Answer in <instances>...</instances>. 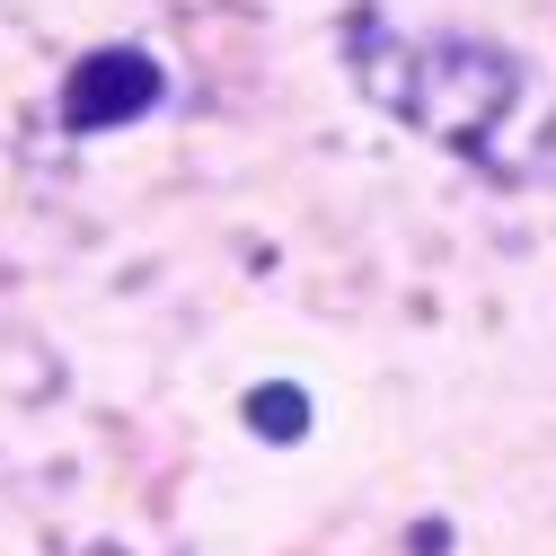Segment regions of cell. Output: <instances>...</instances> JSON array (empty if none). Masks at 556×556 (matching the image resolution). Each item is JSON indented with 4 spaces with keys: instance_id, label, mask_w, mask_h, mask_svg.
I'll return each instance as SVG.
<instances>
[{
    "instance_id": "6da1fadb",
    "label": "cell",
    "mask_w": 556,
    "mask_h": 556,
    "mask_svg": "<svg viewBox=\"0 0 556 556\" xmlns=\"http://www.w3.org/2000/svg\"><path fill=\"white\" fill-rule=\"evenodd\" d=\"M151 106H160V62L132 53V45L89 53L80 72L62 80V124H72V132H115V124L151 115Z\"/></svg>"
},
{
    "instance_id": "7a4b0ae2",
    "label": "cell",
    "mask_w": 556,
    "mask_h": 556,
    "mask_svg": "<svg viewBox=\"0 0 556 556\" xmlns=\"http://www.w3.org/2000/svg\"><path fill=\"white\" fill-rule=\"evenodd\" d=\"M248 425H256L265 442H301V433H309V397H301L292 380H274V389L248 397Z\"/></svg>"
}]
</instances>
